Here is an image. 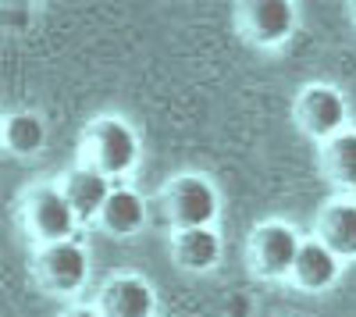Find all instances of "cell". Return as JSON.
<instances>
[{"mask_svg":"<svg viewBox=\"0 0 356 317\" xmlns=\"http://www.w3.org/2000/svg\"><path fill=\"white\" fill-rule=\"evenodd\" d=\"M346 122H349V104L332 82H310L292 100V125L307 139H317V147L346 132L349 129Z\"/></svg>","mask_w":356,"mask_h":317,"instance_id":"cell-6","label":"cell"},{"mask_svg":"<svg viewBox=\"0 0 356 317\" xmlns=\"http://www.w3.org/2000/svg\"><path fill=\"white\" fill-rule=\"evenodd\" d=\"M342 264L346 261H339L328 246L310 236V239H303V250H300V257H296V268H292L289 282L303 293H328L342 275Z\"/></svg>","mask_w":356,"mask_h":317,"instance_id":"cell-13","label":"cell"},{"mask_svg":"<svg viewBox=\"0 0 356 317\" xmlns=\"http://www.w3.org/2000/svg\"><path fill=\"white\" fill-rule=\"evenodd\" d=\"M314 239L328 246L339 261H356V200L335 196L321 204L314 218Z\"/></svg>","mask_w":356,"mask_h":317,"instance_id":"cell-9","label":"cell"},{"mask_svg":"<svg viewBox=\"0 0 356 317\" xmlns=\"http://www.w3.org/2000/svg\"><path fill=\"white\" fill-rule=\"evenodd\" d=\"M97 310L104 317H154L157 314V293L143 275L118 271L100 285Z\"/></svg>","mask_w":356,"mask_h":317,"instance_id":"cell-8","label":"cell"},{"mask_svg":"<svg viewBox=\"0 0 356 317\" xmlns=\"http://www.w3.org/2000/svg\"><path fill=\"white\" fill-rule=\"evenodd\" d=\"M18 218H22L25 236L36 246L68 243V239H75V228H79V218L57 182L29 186L18 200Z\"/></svg>","mask_w":356,"mask_h":317,"instance_id":"cell-2","label":"cell"},{"mask_svg":"<svg viewBox=\"0 0 356 317\" xmlns=\"http://www.w3.org/2000/svg\"><path fill=\"white\" fill-rule=\"evenodd\" d=\"M346 15H349V22L356 25V4H346Z\"/></svg>","mask_w":356,"mask_h":317,"instance_id":"cell-17","label":"cell"},{"mask_svg":"<svg viewBox=\"0 0 356 317\" xmlns=\"http://www.w3.org/2000/svg\"><path fill=\"white\" fill-rule=\"evenodd\" d=\"M171 261L186 275H207L221 264V236L218 228H186L171 232Z\"/></svg>","mask_w":356,"mask_h":317,"instance_id":"cell-11","label":"cell"},{"mask_svg":"<svg viewBox=\"0 0 356 317\" xmlns=\"http://www.w3.org/2000/svg\"><path fill=\"white\" fill-rule=\"evenodd\" d=\"M300 250H303V236L296 232V225L282 218H267L253 225L246 239V264L264 282H289Z\"/></svg>","mask_w":356,"mask_h":317,"instance_id":"cell-4","label":"cell"},{"mask_svg":"<svg viewBox=\"0 0 356 317\" xmlns=\"http://www.w3.org/2000/svg\"><path fill=\"white\" fill-rule=\"evenodd\" d=\"M161 207L171 225V232H186V228H214L221 214V196L218 186L200 175V171H182V175L168 179L161 189Z\"/></svg>","mask_w":356,"mask_h":317,"instance_id":"cell-3","label":"cell"},{"mask_svg":"<svg viewBox=\"0 0 356 317\" xmlns=\"http://www.w3.org/2000/svg\"><path fill=\"white\" fill-rule=\"evenodd\" d=\"M146 221H150V207H146V200L129 189V186H114L111 200L104 204L100 218H97V228L100 232H107L111 239H132L139 236Z\"/></svg>","mask_w":356,"mask_h":317,"instance_id":"cell-12","label":"cell"},{"mask_svg":"<svg viewBox=\"0 0 356 317\" xmlns=\"http://www.w3.org/2000/svg\"><path fill=\"white\" fill-rule=\"evenodd\" d=\"M57 186H61L65 200L72 204V211H75L79 225H97V218H100L104 204H107L111 193H114V182H111L107 175H100V171L86 168V164L68 168Z\"/></svg>","mask_w":356,"mask_h":317,"instance_id":"cell-10","label":"cell"},{"mask_svg":"<svg viewBox=\"0 0 356 317\" xmlns=\"http://www.w3.org/2000/svg\"><path fill=\"white\" fill-rule=\"evenodd\" d=\"M0 139L15 157H36L47 143V122L36 111H8L0 122Z\"/></svg>","mask_w":356,"mask_h":317,"instance_id":"cell-14","label":"cell"},{"mask_svg":"<svg viewBox=\"0 0 356 317\" xmlns=\"http://www.w3.org/2000/svg\"><path fill=\"white\" fill-rule=\"evenodd\" d=\"M235 33L260 50H278L300 29V8L292 0H243L232 8Z\"/></svg>","mask_w":356,"mask_h":317,"instance_id":"cell-5","label":"cell"},{"mask_svg":"<svg viewBox=\"0 0 356 317\" xmlns=\"http://www.w3.org/2000/svg\"><path fill=\"white\" fill-rule=\"evenodd\" d=\"M75 164H86L107 175L111 182L129 175V171L139 164V136L136 129L118 118V114H97L79 136V161Z\"/></svg>","mask_w":356,"mask_h":317,"instance_id":"cell-1","label":"cell"},{"mask_svg":"<svg viewBox=\"0 0 356 317\" xmlns=\"http://www.w3.org/2000/svg\"><path fill=\"white\" fill-rule=\"evenodd\" d=\"M317 161L328 182H335L339 189H356V129H346L335 139L321 143Z\"/></svg>","mask_w":356,"mask_h":317,"instance_id":"cell-15","label":"cell"},{"mask_svg":"<svg viewBox=\"0 0 356 317\" xmlns=\"http://www.w3.org/2000/svg\"><path fill=\"white\" fill-rule=\"evenodd\" d=\"M33 278L47 296H75L89 278V253L82 243H54L36 246L33 253Z\"/></svg>","mask_w":356,"mask_h":317,"instance_id":"cell-7","label":"cell"},{"mask_svg":"<svg viewBox=\"0 0 356 317\" xmlns=\"http://www.w3.org/2000/svg\"><path fill=\"white\" fill-rule=\"evenodd\" d=\"M61 317H104V314H100L97 307H68Z\"/></svg>","mask_w":356,"mask_h":317,"instance_id":"cell-16","label":"cell"}]
</instances>
